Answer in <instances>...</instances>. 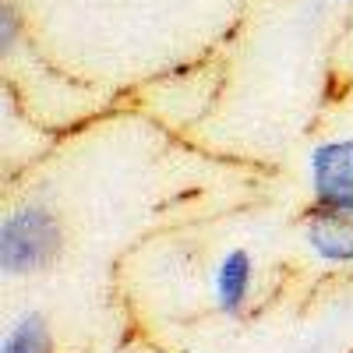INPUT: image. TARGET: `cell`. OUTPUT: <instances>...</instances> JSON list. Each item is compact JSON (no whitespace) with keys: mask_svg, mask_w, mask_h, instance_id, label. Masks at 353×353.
Instances as JSON below:
<instances>
[{"mask_svg":"<svg viewBox=\"0 0 353 353\" xmlns=\"http://www.w3.org/2000/svg\"><path fill=\"white\" fill-rule=\"evenodd\" d=\"M53 343H50V325L43 314H21L11 332L4 336V346L0 353H50Z\"/></svg>","mask_w":353,"mask_h":353,"instance_id":"obj_5","label":"cell"},{"mask_svg":"<svg viewBox=\"0 0 353 353\" xmlns=\"http://www.w3.org/2000/svg\"><path fill=\"white\" fill-rule=\"evenodd\" d=\"M311 191L318 209L353 212V138L325 141L311 152Z\"/></svg>","mask_w":353,"mask_h":353,"instance_id":"obj_2","label":"cell"},{"mask_svg":"<svg viewBox=\"0 0 353 353\" xmlns=\"http://www.w3.org/2000/svg\"><path fill=\"white\" fill-rule=\"evenodd\" d=\"M61 251V226L53 212L28 205L4 219L0 226V265L8 276H28L39 272Z\"/></svg>","mask_w":353,"mask_h":353,"instance_id":"obj_1","label":"cell"},{"mask_svg":"<svg viewBox=\"0 0 353 353\" xmlns=\"http://www.w3.org/2000/svg\"><path fill=\"white\" fill-rule=\"evenodd\" d=\"M14 28H18V14L11 8H4V14H0V43L8 50L14 46Z\"/></svg>","mask_w":353,"mask_h":353,"instance_id":"obj_6","label":"cell"},{"mask_svg":"<svg viewBox=\"0 0 353 353\" xmlns=\"http://www.w3.org/2000/svg\"><path fill=\"white\" fill-rule=\"evenodd\" d=\"M307 244L321 261L332 265H350L353 261V212H332L318 209L307 219Z\"/></svg>","mask_w":353,"mask_h":353,"instance_id":"obj_3","label":"cell"},{"mask_svg":"<svg viewBox=\"0 0 353 353\" xmlns=\"http://www.w3.org/2000/svg\"><path fill=\"white\" fill-rule=\"evenodd\" d=\"M251 279H254V265L248 251H230L219 269H216V301L226 314H241L251 293Z\"/></svg>","mask_w":353,"mask_h":353,"instance_id":"obj_4","label":"cell"}]
</instances>
